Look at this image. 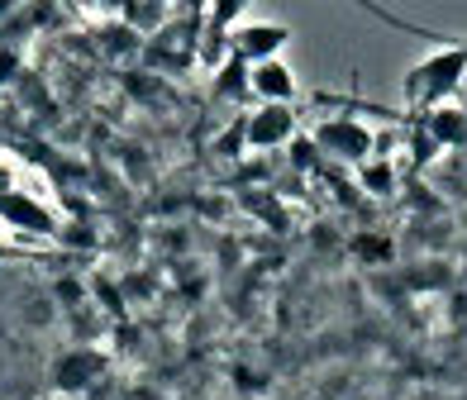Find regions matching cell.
<instances>
[{
    "instance_id": "1",
    "label": "cell",
    "mask_w": 467,
    "mask_h": 400,
    "mask_svg": "<svg viewBox=\"0 0 467 400\" xmlns=\"http://www.w3.org/2000/svg\"><path fill=\"white\" fill-rule=\"evenodd\" d=\"M462 77H467V48H443L434 57H424L406 77V100L420 105V110H434V105H443L449 96H458Z\"/></svg>"
},
{
    "instance_id": "2",
    "label": "cell",
    "mask_w": 467,
    "mask_h": 400,
    "mask_svg": "<svg viewBox=\"0 0 467 400\" xmlns=\"http://www.w3.org/2000/svg\"><path fill=\"white\" fill-rule=\"evenodd\" d=\"M315 143H320L329 158L353 162V167H363V162L372 158V149H377L372 129H368L363 119H353V115H329V119H320V124H315Z\"/></svg>"
},
{
    "instance_id": "3",
    "label": "cell",
    "mask_w": 467,
    "mask_h": 400,
    "mask_svg": "<svg viewBox=\"0 0 467 400\" xmlns=\"http://www.w3.org/2000/svg\"><path fill=\"white\" fill-rule=\"evenodd\" d=\"M286 38H291V29L277 25V19H244V25L229 29V48H234V57H239V62H248V67H253V62L277 57L286 48Z\"/></svg>"
},
{
    "instance_id": "4",
    "label": "cell",
    "mask_w": 467,
    "mask_h": 400,
    "mask_svg": "<svg viewBox=\"0 0 467 400\" xmlns=\"http://www.w3.org/2000/svg\"><path fill=\"white\" fill-rule=\"evenodd\" d=\"M291 134H296L291 105H258V110L244 119V143H253V149H286Z\"/></svg>"
},
{
    "instance_id": "5",
    "label": "cell",
    "mask_w": 467,
    "mask_h": 400,
    "mask_svg": "<svg viewBox=\"0 0 467 400\" xmlns=\"http://www.w3.org/2000/svg\"><path fill=\"white\" fill-rule=\"evenodd\" d=\"M248 96H258V105H291L296 96V77L282 57L253 62L248 67Z\"/></svg>"
},
{
    "instance_id": "6",
    "label": "cell",
    "mask_w": 467,
    "mask_h": 400,
    "mask_svg": "<svg viewBox=\"0 0 467 400\" xmlns=\"http://www.w3.org/2000/svg\"><path fill=\"white\" fill-rule=\"evenodd\" d=\"M424 129H430L439 143H462L467 138V115L453 100H443V105H434V110H424Z\"/></svg>"
},
{
    "instance_id": "7",
    "label": "cell",
    "mask_w": 467,
    "mask_h": 400,
    "mask_svg": "<svg viewBox=\"0 0 467 400\" xmlns=\"http://www.w3.org/2000/svg\"><path fill=\"white\" fill-rule=\"evenodd\" d=\"M358 181H363V191H368V196H387L391 186H396L391 162H363V167H358Z\"/></svg>"
},
{
    "instance_id": "8",
    "label": "cell",
    "mask_w": 467,
    "mask_h": 400,
    "mask_svg": "<svg viewBox=\"0 0 467 400\" xmlns=\"http://www.w3.org/2000/svg\"><path fill=\"white\" fill-rule=\"evenodd\" d=\"M0 210H10V220H19V224H29V229H53V220L48 215H38V205L34 200H0Z\"/></svg>"
},
{
    "instance_id": "9",
    "label": "cell",
    "mask_w": 467,
    "mask_h": 400,
    "mask_svg": "<svg viewBox=\"0 0 467 400\" xmlns=\"http://www.w3.org/2000/svg\"><path fill=\"white\" fill-rule=\"evenodd\" d=\"M453 105H458V110L467 115V77H462V87H458V100H453Z\"/></svg>"
}]
</instances>
